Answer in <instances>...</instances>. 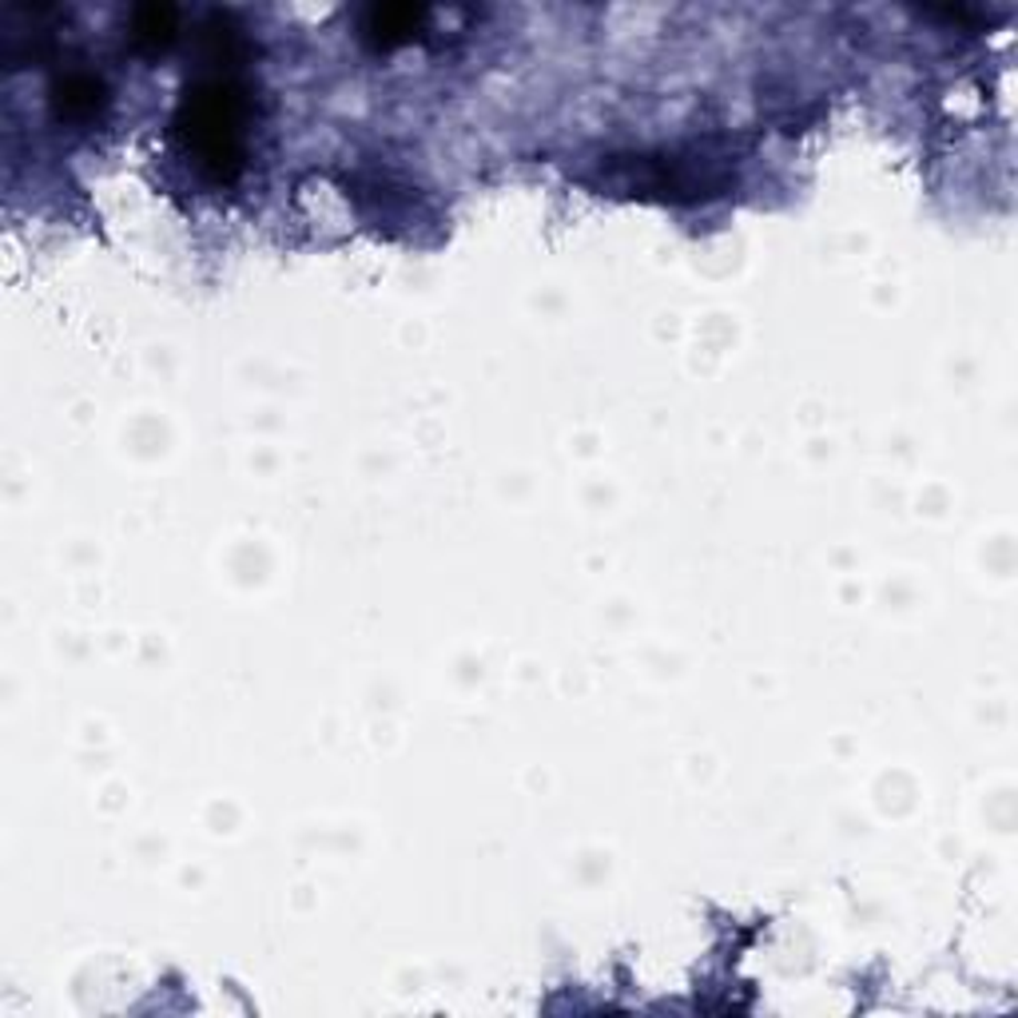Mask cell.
Returning a JSON list of instances; mask_svg holds the SVG:
<instances>
[{
  "label": "cell",
  "instance_id": "cell-1",
  "mask_svg": "<svg viewBox=\"0 0 1018 1018\" xmlns=\"http://www.w3.org/2000/svg\"><path fill=\"white\" fill-rule=\"evenodd\" d=\"M179 132L188 136V151L208 168L211 179H235L243 164V96L228 80H211L183 99Z\"/></svg>",
  "mask_w": 1018,
  "mask_h": 1018
},
{
  "label": "cell",
  "instance_id": "cell-2",
  "mask_svg": "<svg viewBox=\"0 0 1018 1018\" xmlns=\"http://www.w3.org/2000/svg\"><path fill=\"white\" fill-rule=\"evenodd\" d=\"M60 112L64 116H72V119H84V116H92V112L104 104V92H99V84L92 76H72V80H64L60 84Z\"/></svg>",
  "mask_w": 1018,
  "mask_h": 1018
},
{
  "label": "cell",
  "instance_id": "cell-3",
  "mask_svg": "<svg viewBox=\"0 0 1018 1018\" xmlns=\"http://www.w3.org/2000/svg\"><path fill=\"white\" fill-rule=\"evenodd\" d=\"M418 20H422V9H375L370 12L366 32H375L382 44H395V40H402L406 32L418 29Z\"/></svg>",
  "mask_w": 1018,
  "mask_h": 1018
}]
</instances>
